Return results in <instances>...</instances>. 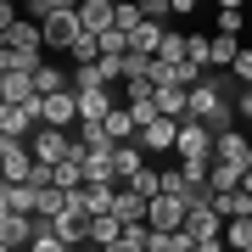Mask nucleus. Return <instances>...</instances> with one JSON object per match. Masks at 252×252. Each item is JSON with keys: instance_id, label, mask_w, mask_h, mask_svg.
Returning <instances> with one entry per match:
<instances>
[{"instance_id": "c756f323", "label": "nucleus", "mask_w": 252, "mask_h": 252, "mask_svg": "<svg viewBox=\"0 0 252 252\" xmlns=\"http://www.w3.org/2000/svg\"><path fill=\"white\" fill-rule=\"evenodd\" d=\"M235 118H241V124H252V90L235 95Z\"/></svg>"}, {"instance_id": "2f4dec72", "label": "nucleus", "mask_w": 252, "mask_h": 252, "mask_svg": "<svg viewBox=\"0 0 252 252\" xmlns=\"http://www.w3.org/2000/svg\"><path fill=\"white\" fill-rule=\"evenodd\" d=\"M79 252H107V247H79Z\"/></svg>"}, {"instance_id": "4468645a", "label": "nucleus", "mask_w": 252, "mask_h": 252, "mask_svg": "<svg viewBox=\"0 0 252 252\" xmlns=\"http://www.w3.org/2000/svg\"><path fill=\"white\" fill-rule=\"evenodd\" d=\"M118 146H101V152H84V185H118V168H112Z\"/></svg>"}, {"instance_id": "f3484780", "label": "nucleus", "mask_w": 252, "mask_h": 252, "mask_svg": "<svg viewBox=\"0 0 252 252\" xmlns=\"http://www.w3.org/2000/svg\"><path fill=\"white\" fill-rule=\"evenodd\" d=\"M79 95V124H107V112L118 107L112 90H73Z\"/></svg>"}, {"instance_id": "423d86ee", "label": "nucleus", "mask_w": 252, "mask_h": 252, "mask_svg": "<svg viewBox=\"0 0 252 252\" xmlns=\"http://www.w3.org/2000/svg\"><path fill=\"white\" fill-rule=\"evenodd\" d=\"M0 39H6V51H17V56H39L45 51V23H28V17L0 23Z\"/></svg>"}, {"instance_id": "c85d7f7f", "label": "nucleus", "mask_w": 252, "mask_h": 252, "mask_svg": "<svg viewBox=\"0 0 252 252\" xmlns=\"http://www.w3.org/2000/svg\"><path fill=\"white\" fill-rule=\"evenodd\" d=\"M129 190H140L146 202H157V196H162V174H157V168H140L135 180H129Z\"/></svg>"}, {"instance_id": "f257e3e1", "label": "nucleus", "mask_w": 252, "mask_h": 252, "mask_svg": "<svg viewBox=\"0 0 252 252\" xmlns=\"http://www.w3.org/2000/svg\"><path fill=\"white\" fill-rule=\"evenodd\" d=\"M190 118L213 129V140L224 135V129H235V107L224 101V79H219V73H207L196 90H190Z\"/></svg>"}, {"instance_id": "412c9836", "label": "nucleus", "mask_w": 252, "mask_h": 252, "mask_svg": "<svg viewBox=\"0 0 252 252\" xmlns=\"http://www.w3.org/2000/svg\"><path fill=\"white\" fill-rule=\"evenodd\" d=\"M146 146H135V140H129V146H118V157H112V168H118V185H129V180H135V174L146 168Z\"/></svg>"}, {"instance_id": "1a4fd4ad", "label": "nucleus", "mask_w": 252, "mask_h": 252, "mask_svg": "<svg viewBox=\"0 0 252 252\" xmlns=\"http://www.w3.org/2000/svg\"><path fill=\"white\" fill-rule=\"evenodd\" d=\"M185 230L196 235V241H219V235H224V219L213 213V202H207V196H196V202H190V213H185Z\"/></svg>"}, {"instance_id": "20e7f679", "label": "nucleus", "mask_w": 252, "mask_h": 252, "mask_svg": "<svg viewBox=\"0 0 252 252\" xmlns=\"http://www.w3.org/2000/svg\"><path fill=\"white\" fill-rule=\"evenodd\" d=\"M34 112H39V129H73V124H79V95H73V90H62V95H39Z\"/></svg>"}, {"instance_id": "b1692460", "label": "nucleus", "mask_w": 252, "mask_h": 252, "mask_svg": "<svg viewBox=\"0 0 252 252\" xmlns=\"http://www.w3.org/2000/svg\"><path fill=\"white\" fill-rule=\"evenodd\" d=\"M112 241H124V219H112V213L90 219V247H112Z\"/></svg>"}, {"instance_id": "f03ea898", "label": "nucleus", "mask_w": 252, "mask_h": 252, "mask_svg": "<svg viewBox=\"0 0 252 252\" xmlns=\"http://www.w3.org/2000/svg\"><path fill=\"white\" fill-rule=\"evenodd\" d=\"M79 34H84L79 6L56 0V6H51V17H45V45H51V51H73V39H79Z\"/></svg>"}, {"instance_id": "dca6fc26", "label": "nucleus", "mask_w": 252, "mask_h": 252, "mask_svg": "<svg viewBox=\"0 0 252 252\" xmlns=\"http://www.w3.org/2000/svg\"><path fill=\"white\" fill-rule=\"evenodd\" d=\"M146 213H152V202H146L140 190L118 185V202H112V219H124V230H129V224H146Z\"/></svg>"}, {"instance_id": "9d476101", "label": "nucleus", "mask_w": 252, "mask_h": 252, "mask_svg": "<svg viewBox=\"0 0 252 252\" xmlns=\"http://www.w3.org/2000/svg\"><path fill=\"white\" fill-rule=\"evenodd\" d=\"M185 213H190V207H185L180 196H157L152 213H146V224H152L157 235H174V230H185Z\"/></svg>"}, {"instance_id": "aec40b11", "label": "nucleus", "mask_w": 252, "mask_h": 252, "mask_svg": "<svg viewBox=\"0 0 252 252\" xmlns=\"http://www.w3.org/2000/svg\"><path fill=\"white\" fill-rule=\"evenodd\" d=\"M107 135H112V146H129V140L140 135L135 112H129V107H112V112H107Z\"/></svg>"}, {"instance_id": "72a5a7b5", "label": "nucleus", "mask_w": 252, "mask_h": 252, "mask_svg": "<svg viewBox=\"0 0 252 252\" xmlns=\"http://www.w3.org/2000/svg\"><path fill=\"white\" fill-rule=\"evenodd\" d=\"M247 252H252V247H247Z\"/></svg>"}, {"instance_id": "0eeeda50", "label": "nucleus", "mask_w": 252, "mask_h": 252, "mask_svg": "<svg viewBox=\"0 0 252 252\" xmlns=\"http://www.w3.org/2000/svg\"><path fill=\"white\" fill-rule=\"evenodd\" d=\"M180 162H213V129L207 124H196V118H185L180 124Z\"/></svg>"}, {"instance_id": "9b49d317", "label": "nucleus", "mask_w": 252, "mask_h": 252, "mask_svg": "<svg viewBox=\"0 0 252 252\" xmlns=\"http://www.w3.org/2000/svg\"><path fill=\"white\" fill-rule=\"evenodd\" d=\"M112 202H118V185H84V190H73V213H84V219L112 213Z\"/></svg>"}, {"instance_id": "39448f33", "label": "nucleus", "mask_w": 252, "mask_h": 252, "mask_svg": "<svg viewBox=\"0 0 252 252\" xmlns=\"http://www.w3.org/2000/svg\"><path fill=\"white\" fill-rule=\"evenodd\" d=\"M28 146H34V157H39V162H51V168H56V162H67V157H84V146L73 140L67 129H39Z\"/></svg>"}, {"instance_id": "6ab92c4d", "label": "nucleus", "mask_w": 252, "mask_h": 252, "mask_svg": "<svg viewBox=\"0 0 252 252\" xmlns=\"http://www.w3.org/2000/svg\"><path fill=\"white\" fill-rule=\"evenodd\" d=\"M140 140L152 146V152H174V146H180V124H174V118H157V124L140 129Z\"/></svg>"}, {"instance_id": "7ed1b4c3", "label": "nucleus", "mask_w": 252, "mask_h": 252, "mask_svg": "<svg viewBox=\"0 0 252 252\" xmlns=\"http://www.w3.org/2000/svg\"><path fill=\"white\" fill-rule=\"evenodd\" d=\"M34 146L28 140H11V135H0V168H6V185H28V174H34Z\"/></svg>"}, {"instance_id": "cd10ccee", "label": "nucleus", "mask_w": 252, "mask_h": 252, "mask_svg": "<svg viewBox=\"0 0 252 252\" xmlns=\"http://www.w3.org/2000/svg\"><path fill=\"white\" fill-rule=\"evenodd\" d=\"M235 62H241V45L230 34H213V67H235Z\"/></svg>"}, {"instance_id": "a878e982", "label": "nucleus", "mask_w": 252, "mask_h": 252, "mask_svg": "<svg viewBox=\"0 0 252 252\" xmlns=\"http://www.w3.org/2000/svg\"><path fill=\"white\" fill-rule=\"evenodd\" d=\"M213 23H219V34H230V39H235V34H241V23H247V17H241V0H224Z\"/></svg>"}, {"instance_id": "bb28decb", "label": "nucleus", "mask_w": 252, "mask_h": 252, "mask_svg": "<svg viewBox=\"0 0 252 252\" xmlns=\"http://www.w3.org/2000/svg\"><path fill=\"white\" fill-rule=\"evenodd\" d=\"M162 196H180L190 207V180H185V168H162Z\"/></svg>"}, {"instance_id": "393cba45", "label": "nucleus", "mask_w": 252, "mask_h": 252, "mask_svg": "<svg viewBox=\"0 0 252 252\" xmlns=\"http://www.w3.org/2000/svg\"><path fill=\"white\" fill-rule=\"evenodd\" d=\"M224 247L230 252H247L252 247V219H230V224H224Z\"/></svg>"}, {"instance_id": "6e6552de", "label": "nucleus", "mask_w": 252, "mask_h": 252, "mask_svg": "<svg viewBox=\"0 0 252 252\" xmlns=\"http://www.w3.org/2000/svg\"><path fill=\"white\" fill-rule=\"evenodd\" d=\"M39 235V219L28 213H0V252H28Z\"/></svg>"}, {"instance_id": "a211bd4d", "label": "nucleus", "mask_w": 252, "mask_h": 252, "mask_svg": "<svg viewBox=\"0 0 252 252\" xmlns=\"http://www.w3.org/2000/svg\"><path fill=\"white\" fill-rule=\"evenodd\" d=\"M0 213H28V219H39V190H34V185H6V190H0Z\"/></svg>"}, {"instance_id": "4be33fe9", "label": "nucleus", "mask_w": 252, "mask_h": 252, "mask_svg": "<svg viewBox=\"0 0 252 252\" xmlns=\"http://www.w3.org/2000/svg\"><path fill=\"white\" fill-rule=\"evenodd\" d=\"M241 174H247V168H235V162H213L207 190H213V196H230V190H241Z\"/></svg>"}, {"instance_id": "f8f14e48", "label": "nucleus", "mask_w": 252, "mask_h": 252, "mask_svg": "<svg viewBox=\"0 0 252 252\" xmlns=\"http://www.w3.org/2000/svg\"><path fill=\"white\" fill-rule=\"evenodd\" d=\"M0 135L34 140V135H39V112H34V107H0Z\"/></svg>"}, {"instance_id": "ddd939ff", "label": "nucleus", "mask_w": 252, "mask_h": 252, "mask_svg": "<svg viewBox=\"0 0 252 252\" xmlns=\"http://www.w3.org/2000/svg\"><path fill=\"white\" fill-rule=\"evenodd\" d=\"M79 23H84V34H107V28H118V6H112V0H84V6H79Z\"/></svg>"}, {"instance_id": "7c9ffc66", "label": "nucleus", "mask_w": 252, "mask_h": 252, "mask_svg": "<svg viewBox=\"0 0 252 252\" xmlns=\"http://www.w3.org/2000/svg\"><path fill=\"white\" fill-rule=\"evenodd\" d=\"M196 252H230V247H224V235H219V241H196Z\"/></svg>"}, {"instance_id": "5701e85b", "label": "nucleus", "mask_w": 252, "mask_h": 252, "mask_svg": "<svg viewBox=\"0 0 252 252\" xmlns=\"http://www.w3.org/2000/svg\"><path fill=\"white\" fill-rule=\"evenodd\" d=\"M56 235H62L67 247H90V219L84 213H62L56 219Z\"/></svg>"}, {"instance_id": "473e14b6", "label": "nucleus", "mask_w": 252, "mask_h": 252, "mask_svg": "<svg viewBox=\"0 0 252 252\" xmlns=\"http://www.w3.org/2000/svg\"><path fill=\"white\" fill-rule=\"evenodd\" d=\"M247 168H252V157H247Z\"/></svg>"}, {"instance_id": "2eb2a0df", "label": "nucleus", "mask_w": 252, "mask_h": 252, "mask_svg": "<svg viewBox=\"0 0 252 252\" xmlns=\"http://www.w3.org/2000/svg\"><path fill=\"white\" fill-rule=\"evenodd\" d=\"M247 157H252V140L241 135V129H224V135L213 140V162H235V168H247Z\"/></svg>"}]
</instances>
